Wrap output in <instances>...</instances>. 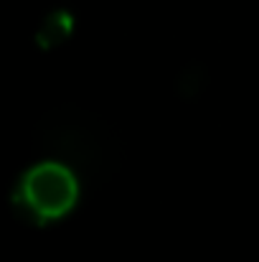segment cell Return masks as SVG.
<instances>
[{"label": "cell", "mask_w": 259, "mask_h": 262, "mask_svg": "<svg viewBox=\"0 0 259 262\" xmlns=\"http://www.w3.org/2000/svg\"><path fill=\"white\" fill-rule=\"evenodd\" d=\"M79 201V181L74 171L59 161H41L26 168L13 193V209L33 222V224H51L64 219Z\"/></svg>", "instance_id": "1"}, {"label": "cell", "mask_w": 259, "mask_h": 262, "mask_svg": "<svg viewBox=\"0 0 259 262\" xmlns=\"http://www.w3.org/2000/svg\"><path fill=\"white\" fill-rule=\"evenodd\" d=\"M69 28H72V23H69V15H66V13H54V15L49 18L46 28L41 31V41H43L46 36H51V38H49V43H46V46H51V43L61 41V38L69 33Z\"/></svg>", "instance_id": "2"}]
</instances>
